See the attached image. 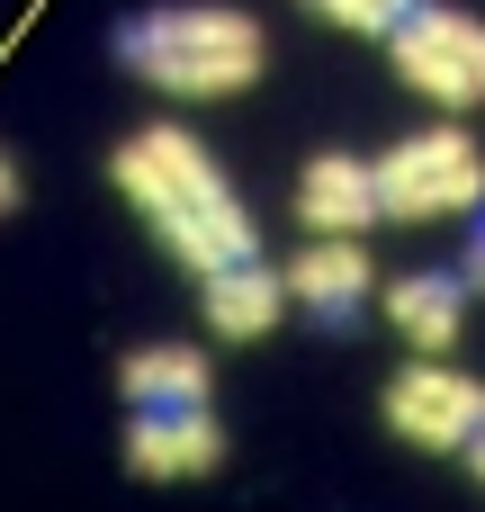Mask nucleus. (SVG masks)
Wrapping results in <instances>:
<instances>
[{
  "label": "nucleus",
  "mask_w": 485,
  "mask_h": 512,
  "mask_svg": "<svg viewBox=\"0 0 485 512\" xmlns=\"http://www.w3.org/2000/svg\"><path fill=\"white\" fill-rule=\"evenodd\" d=\"M216 459H225V432H216L207 414H135V423H126V468L153 477V486L207 477Z\"/></svg>",
  "instance_id": "0eeeda50"
},
{
  "label": "nucleus",
  "mask_w": 485,
  "mask_h": 512,
  "mask_svg": "<svg viewBox=\"0 0 485 512\" xmlns=\"http://www.w3.org/2000/svg\"><path fill=\"white\" fill-rule=\"evenodd\" d=\"M485 207V162L468 135H405V144H387V162H378V216H396V225H432V216H477Z\"/></svg>",
  "instance_id": "7ed1b4c3"
},
{
  "label": "nucleus",
  "mask_w": 485,
  "mask_h": 512,
  "mask_svg": "<svg viewBox=\"0 0 485 512\" xmlns=\"http://www.w3.org/2000/svg\"><path fill=\"white\" fill-rule=\"evenodd\" d=\"M9 207H18V162L0 153V216H9Z\"/></svg>",
  "instance_id": "4468645a"
},
{
  "label": "nucleus",
  "mask_w": 485,
  "mask_h": 512,
  "mask_svg": "<svg viewBox=\"0 0 485 512\" xmlns=\"http://www.w3.org/2000/svg\"><path fill=\"white\" fill-rule=\"evenodd\" d=\"M117 387H126V405L135 414H207V360L198 351H180V342H153V351H135L126 369H117Z\"/></svg>",
  "instance_id": "9d476101"
},
{
  "label": "nucleus",
  "mask_w": 485,
  "mask_h": 512,
  "mask_svg": "<svg viewBox=\"0 0 485 512\" xmlns=\"http://www.w3.org/2000/svg\"><path fill=\"white\" fill-rule=\"evenodd\" d=\"M468 288H485V207H477V234H468V270H459Z\"/></svg>",
  "instance_id": "ddd939ff"
},
{
  "label": "nucleus",
  "mask_w": 485,
  "mask_h": 512,
  "mask_svg": "<svg viewBox=\"0 0 485 512\" xmlns=\"http://www.w3.org/2000/svg\"><path fill=\"white\" fill-rule=\"evenodd\" d=\"M279 279H288V297H297V306H306L324 333H351V324H360V306H369V288H378V279H369V252H360L351 234L306 243V252H297Z\"/></svg>",
  "instance_id": "423d86ee"
},
{
  "label": "nucleus",
  "mask_w": 485,
  "mask_h": 512,
  "mask_svg": "<svg viewBox=\"0 0 485 512\" xmlns=\"http://www.w3.org/2000/svg\"><path fill=\"white\" fill-rule=\"evenodd\" d=\"M315 18H333V27H360V36H396L423 0H306Z\"/></svg>",
  "instance_id": "f8f14e48"
},
{
  "label": "nucleus",
  "mask_w": 485,
  "mask_h": 512,
  "mask_svg": "<svg viewBox=\"0 0 485 512\" xmlns=\"http://www.w3.org/2000/svg\"><path fill=\"white\" fill-rule=\"evenodd\" d=\"M117 189L144 207V225H153L189 270L261 261V225L243 216V198L225 189V171L198 153V135H180V126L126 135V144H117Z\"/></svg>",
  "instance_id": "f257e3e1"
},
{
  "label": "nucleus",
  "mask_w": 485,
  "mask_h": 512,
  "mask_svg": "<svg viewBox=\"0 0 485 512\" xmlns=\"http://www.w3.org/2000/svg\"><path fill=\"white\" fill-rule=\"evenodd\" d=\"M387 45H396V72L423 99H441V108H477L485 99V18L450 9V0H423Z\"/></svg>",
  "instance_id": "20e7f679"
},
{
  "label": "nucleus",
  "mask_w": 485,
  "mask_h": 512,
  "mask_svg": "<svg viewBox=\"0 0 485 512\" xmlns=\"http://www.w3.org/2000/svg\"><path fill=\"white\" fill-rule=\"evenodd\" d=\"M387 315H396V333H405L423 360H441V351L459 342L468 279H459V270H414V279H396V288H387Z\"/></svg>",
  "instance_id": "1a4fd4ad"
},
{
  "label": "nucleus",
  "mask_w": 485,
  "mask_h": 512,
  "mask_svg": "<svg viewBox=\"0 0 485 512\" xmlns=\"http://www.w3.org/2000/svg\"><path fill=\"white\" fill-rule=\"evenodd\" d=\"M387 423L423 450H468L485 423V387L468 369H441V360H414L396 387H387Z\"/></svg>",
  "instance_id": "39448f33"
},
{
  "label": "nucleus",
  "mask_w": 485,
  "mask_h": 512,
  "mask_svg": "<svg viewBox=\"0 0 485 512\" xmlns=\"http://www.w3.org/2000/svg\"><path fill=\"white\" fill-rule=\"evenodd\" d=\"M108 54H117L135 81L171 90V99H225V90H252V81H261V54H270V45H261V27H252L243 9L162 0V9L117 18Z\"/></svg>",
  "instance_id": "f03ea898"
},
{
  "label": "nucleus",
  "mask_w": 485,
  "mask_h": 512,
  "mask_svg": "<svg viewBox=\"0 0 485 512\" xmlns=\"http://www.w3.org/2000/svg\"><path fill=\"white\" fill-rule=\"evenodd\" d=\"M468 468H477V486H485V423H477V441H468Z\"/></svg>",
  "instance_id": "2eb2a0df"
},
{
  "label": "nucleus",
  "mask_w": 485,
  "mask_h": 512,
  "mask_svg": "<svg viewBox=\"0 0 485 512\" xmlns=\"http://www.w3.org/2000/svg\"><path fill=\"white\" fill-rule=\"evenodd\" d=\"M297 207H306V225H324V234H360V225H378V162H351V153L306 162Z\"/></svg>",
  "instance_id": "6e6552de"
},
{
  "label": "nucleus",
  "mask_w": 485,
  "mask_h": 512,
  "mask_svg": "<svg viewBox=\"0 0 485 512\" xmlns=\"http://www.w3.org/2000/svg\"><path fill=\"white\" fill-rule=\"evenodd\" d=\"M279 306H288V279H279V270H261V261L207 270V324H216L225 342H261V333L279 324Z\"/></svg>",
  "instance_id": "9b49d317"
}]
</instances>
